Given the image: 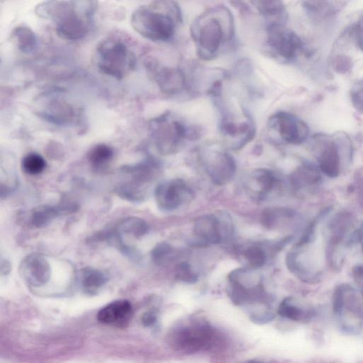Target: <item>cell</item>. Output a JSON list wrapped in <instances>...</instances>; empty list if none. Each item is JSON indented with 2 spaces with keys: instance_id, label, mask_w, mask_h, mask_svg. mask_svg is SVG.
Here are the masks:
<instances>
[{
  "instance_id": "6da1fadb",
  "label": "cell",
  "mask_w": 363,
  "mask_h": 363,
  "mask_svg": "<svg viewBox=\"0 0 363 363\" xmlns=\"http://www.w3.org/2000/svg\"><path fill=\"white\" fill-rule=\"evenodd\" d=\"M234 21L224 6L211 7L193 21L190 33L199 57L203 60L215 58L234 35Z\"/></svg>"
},
{
  "instance_id": "7a4b0ae2",
  "label": "cell",
  "mask_w": 363,
  "mask_h": 363,
  "mask_svg": "<svg viewBox=\"0 0 363 363\" xmlns=\"http://www.w3.org/2000/svg\"><path fill=\"white\" fill-rule=\"evenodd\" d=\"M96 4L91 1H47L37 5L35 11L39 17L53 21L58 36L77 40L88 33Z\"/></svg>"
},
{
  "instance_id": "3957f363",
  "label": "cell",
  "mask_w": 363,
  "mask_h": 363,
  "mask_svg": "<svg viewBox=\"0 0 363 363\" xmlns=\"http://www.w3.org/2000/svg\"><path fill=\"white\" fill-rule=\"evenodd\" d=\"M181 18L178 5L172 1H157L152 6H141L131 15L133 30L154 42H167L173 37Z\"/></svg>"
},
{
  "instance_id": "277c9868",
  "label": "cell",
  "mask_w": 363,
  "mask_h": 363,
  "mask_svg": "<svg viewBox=\"0 0 363 363\" xmlns=\"http://www.w3.org/2000/svg\"><path fill=\"white\" fill-rule=\"evenodd\" d=\"M148 131L157 150L164 155L178 152L185 140L195 139L199 133L194 126L185 123L169 111L151 119Z\"/></svg>"
},
{
  "instance_id": "5b68a950",
  "label": "cell",
  "mask_w": 363,
  "mask_h": 363,
  "mask_svg": "<svg viewBox=\"0 0 363 363\" xmlns=\"http://www.w3.org/2000/svg\"><path fill=\"white\" fill-rule=\"evenodd\" d=\"M95 64L99 72L118 80L123 79L135 68V54L121 40L106 38L96 46Z\"/></svg>"
},
{
  "instance_id": "8992f818",
  "label": "cell",
  "mask_w": 363,
  "mask_h": 363,
  "mask_svg": "<svg viewBox=\"0 0 363 363\" xmlns=\"http://www.w3.org/2000/svg\"><path fill=\"white\" fill-rule=\"evenodd\" d=\"M169 340L177 350L189 354L211 350L220 342V337L211 325L194 320L174 328Z\"/></svg>"
},
{
  "instance_id": "52a82bcc",
  "label": "cell",
  "mask_w": 363,
  "mask_h": 363,
  "mask_svg": "<svg viewBox=\"0 0 363 363\" xmlns=\"http://www.w3.org/2000/svg\"><path fill=\"white\" fill-rule=\"evenodd\" d=\"M333 307L340 328L349 334L363 329V303L350 289L338 287L333 295Z\"/></svg>"
},
{
  "instance_id": "ba28073f",
  "label": "cell",
  "mask_w": 363,
  "mask_h": 363,
  "mask_svg": "<svg viewBox=\"0 0 363 363\" xmlns=\"http://www.w3.org/2000/svg\"><path fill=\"white\" fill-rule=\"evenodd\" d=\"M123 172L128 175V179L118 186V194L129 201H141L158 176L159 165L155 161L147 160L125 167Z\"/></svg>"
},
{
  "instance_id": "9c48e42d",
  "label": "cell",
  "mask_w": 363,
  "mask_h": 363,
  "mask_svg": "<svg viewBox=\"0 0 363 363\" xmlns=\"http://www.w3.org/2000/svg\"><path fill=\"white\" fill-rule=\"evenodd\" d=\"M35 111L39 117L55 125H71L77 117L74 106L54 92L39 96L35 101Z\"/></svg>"
},
{
  "instance_id": "30bf717a",
  "label": "cell",
  "mask_w": 363,
  "mask_h": 363,
  "mask_svg": "<svg viewBox=\"0 0 363 363\" xmlns=\"http://www.w3.org/2000/svg\"><path fill=\"white\" fill-rule=\"evenodd\" d=\"M230 296L233 301L242 305L264 296L260 277L247 269H236L228 275Z\"/></svg>"
},
{
  "instance_id": "8fae6325",
  "label": "cell",
  "mask_w": 363,
  "mask_h": 363,
  "mask_svg": "<svg viewBox=\"0 0 363 363\" xmlns=\"http://www.w3.org/2000/svg\"><path fill=\"white\" fill-rule=\"evenodd\" d=\"M267 42L275 55L286 61L294 60L303 49L300 37L282 23H269Z\"/></svg>"
},
{
  "instance_id": "7c38bea8",
  "label": "cell",
  "mask_w": 363,
  "mask_h": 363,
  "mask_svg": "<svg viewBox=\"0 0 363 363\" xmlns=\"http://www.w3.org/2000/svg\"><path fill=\"white\" fill-rule=\"evenodd\" d=\"M268 125L278 133L282 140L291 145L303 143L309 135L307 124L289 112L279 111L272 115L268 120Z\"/></svg>"
},
{
  "instance_id": "4fadbf2b",
  "label": "cell",
  "mask_w": 363,
  "mask_h": 363,
  "mask_svg": "<svg viewBox=\"0 0 363 363\" xmlns=\"http://www.w3.org/2000/svg\"><path fill=\"white\" fill-rule=\"evenodd\" d=\"M206 172L211 181L217 185L228 184L234 177L236 164L228 152L218 150H208L203 154Z\"/></svg>"
},
{
  "instance_id": "5bb4252c",
  "label": "cell",
  "mask_w": 363,
  "mask_h": 363,
  "mask_svg": "<svg viewBox=\"0 0 363 363\" xmlns=\"http://www.w3.org/2000/svg\"><path fill=\"white\" fill-rule=\"evenodd\" d=\"M157 204L163 211H173L193 196L192 191L182 179L159 184L155 190Z\"/></svg>"
},
{
  "instance_id": "9a60e30c",
  "label": "cell",
  "mask_w": 363,
  "mask_h": 363,
  "mask_svg": "<svg viewBox=\"0 0 363 363\" xmlns=\"http://www.w3.org/2000/svg\"><path fill=\"white\" fill-rule=\"evenodd\" d=\"M147 67L162 92L174 95L186 89L185 74L179 68L160 65L156 61H149Z\"/></svg>"
},
{
  "instance_id": "2e32d148",
  "label": "cell",
  "mask_w": 363,
  "mask_h": 363,
  "mask_svg": "<svg viewBox=\"0 0 363 363\" xmlns=\"http://www.w3.org/2000/svg\"><path fill=\"white\" fill-rule=\"evenodd\" d=\"M19 273L28 284L39 287L50 280L51 268L49 262L43 255L31 253L22 260Z\"/></svg>"
},
{
  "instance_id": "e0dca14e",
  "label": "cell",
  "mask_w": 363,
  "mask_h": 363,
  "mask_svg": "<svg viewBox=\"0 0 363 363\" xmlns=\"http://www.w3.org/2000/svg\"><path fill=\"white\" fill-rule=\"evenodd\" d=\"M133 315L131 303L125 299L110 302L101 308L96 315L99 323L118 328H125Z\"/></svg>"
},
{
  "instance_id": "ac0fdd59",
  "label": "cell",
  "mask_w": 363,
  "mask_h": 363,
  "mask_svg": "<svg viewBox=\"0 0 363 363\" xmlns=\"http://www.w3.org/2000/svg\"><path fill=\"white\" fill-rule=\"evenodd\" d=\"M220 130L223 135L235 139V149L240 148L250 141L255 132L254 123L249 116L238 121L234 117L225 116L221 120Z\"/></svg>"
},
{
  "instance_id": "d6986e66",
  "label": "cell",
  "mask_w": 363,
  "mask_h": 363,
  "mask_svg": "<svg viewBox=\"0 0 363 363\" xmlns=\"http://www.w3.org/2000/svg\"><path fill=\"white\" fill-rule=\"evenodd\" d=\"M316 139L321 145L318 160L321 171L328 177L334 178L340 174V155L337 142L334 138L318 135Z\"/></svg>"
},
{
  "instance_id": "ffe728a7",
  "label": "cell",
  "mask_w": 363,
  "mask_h": 363,
  "mask_svg": "<svg viewBox=\"0 0 363 363\" xmlns=\"http://www.w3.org/2000/svg\"><path fill=\"white\" fill-rule=\"evenodd\" d=\"M193 233L203 245L218 244L223 240L220 222L214 215L198 218L194 223Z\"/></svg>"
},
{
  "instance_id": "44dd1931",
  "label": "cell",
  "mask_w": 363,
  "mask_h": 363,
  "mask_svg": "<svg viewBox=\"0 0 363 363\" xmlns=\"http://www.w3.org/2000/svg\"><path fill=\"white\" fill-rule=\"evenodd\" d=\"M345 4L341 1H305L303 6L312 20L321 21L335 16Z\"/></svg>"
},
{
  "instance_id": "7402d4cb",
  "label": "cell",
  "mask_w": 363,
  "mask_h": 363,
  "mask_svg": "<svg viewBox=\"0 0 363 363\" xmlns=\"http://www.w3.org/2000/svg\"><path fill=\"white\" fill-rule=\"evenodd\" d=\"M250 179V191H253L258 200L264 199L273 190L277 182L272 171L262 168L255 169Z\"/></svg>"
},
{
  "instance_id": "603a6c76",
  "label": "cell",
  "mask_w": 363,
  "mask_h": 363,
  "mask_svg": "<svg viewBox=\"0 0 363 363\" xmlns=\"http://www.w3.org/2000/svg\"><path fill=\"white\" fill-rule=\"evenodd\" d=\"M74 206H42L33 210L30 214V223L35 228H43L49 224L57 216L74 211Z\"/></svg>"
},
{
  "instance_id": "cb8c5ba5",
  "label": "cell",
  "mask_w": 363,
  "mask_h": 363,
  "mask_svg": "<svg viewBox=\"0 0 363 363\" xmlns=\"http://www.w3.org/2000/svg\"><path fill=\"white\" fill-rule=\"evenodd\" d=\"M80 285L82 291L87 295H96L107 281L106 276L100 270L85 267L80 271Z\"/></svg>"
},
{
  "instance_id": "d4e9b609",
  "label": "cell",
  "mask_w": 363,
  "mask_h": 363,
  "mask_svg": "<svg viewBox=\"0 0 363 363\" xmlns=\"http://www.w3.org/2000/svg\"><path fill=\"white\" fill-rule=\"evenodd\" d=\"M260 14L269 18L270 23L285 24L287 13L284 4L280 1H250Z\"/></svg>"
},
{
  "instance_id": "484cf974",
  "label": "cell",
  "mask_w": 363,
  "mask_h": 363,
  "mask_svg": "<svg viewBox=\"0 0 363 363\" xmlns=\"http://www.w3.org/2000/svg\"><path fill=\"white\" fill-rule=\"evenodd\" d=\"M11 38L18 49L23 53L30 54L38 47V39L35 33L28 27L17 26L12 33Z\"/></svg>"
},
{
  "instance_id": "4316f807",
  "label": "cell",
  "mask_w": 363,
  "mask_h": 363,
  "mask_svg": "<svg viewBox=\"0 0 363 363\" xmlns=\"http://www.w3.org/2000/svg\"><path fill=\"white\" fill-rule=\"evenodd\" d=\"M278 313L286 318L294 321H305L311 318V311L304 308L294 298H284L279 306Z\"/></svg>"
},
{
  "instance_id": "83f0119b",
  "label": "cell",
  "mask_w": 363,
  "mask_h": 363,
  "mask_svg": "<svg viewBox=\"0 0 363 363\" xmlns=\"http://www.w3.org/2000/svg\"><path fill=\"white\" fill-rule=\"evenodd\" d=\"M147 231V223L138 217L125 218L116 227V233L118 238H121L123 235H131L138 238L145 235Z\"/></svg>"
},
{
  "instance_id": "f1b7e54d",
  "label": "cell",
  "mask_w": 363,
  "mask_h": 363,
  "mask_svg": "<svg viewBox=\"0 0 363 363\" xmlns=\"http://www.w3.org/2000/svg\"><path fill=\"white\" fill-rule=\"evenodd\" d=\"M114 155L111 147L106 144H98L94 146L87 154V160L91 167L101 170L107 167Z\"/></svg>"
},
{
  "instance_id": "f546056e",
  "label": "cell",
  "mask_w": 363,
  "mask_h": 363,
  "mask_svg": "<svg viewBox=\"0 0 363 363\" xmlns=\"http://www.w3.org/2000/svg\"><path fill=\"white\" fill-rule=\"evenodd\" d=\"M21 166L26 173L30 175H36L45 169L46 162L41 155L31 152L23 158Z\"/></svg>"
},
{
  "instance_id": "4dcf8cb0",
  "label": "cell",
  "mask_w": 363,
  "mask_h": 363,
  "mask_svg": "<svg viewBox=\"0 0 363 363\" xmlns=\"http://www.w3.org/2000/svg\"><path fill=\"white\" fill-rule=\"evenodd\" d=\"M243 254L247 262L255 268L263 266L267 260L265 252L259 246L248 247Z\"/></svg>"
},
{
  "instance_id": "1f68e13d",
  "label": "cell",
  "mask_w": 363,
  "mask_h": 363,
  "mask_svg": "<svg viewBox=\"0 0 363 363\" xmlns=\"http://www.w3.org/2000/svg\"><path fill=\"white\" fill-rule=\"evenodd\" d=\"M173 253L172 247L166 242L158 243L151 252L152 261L157 264H163L166 263Z\"/></svg>"
},
{
  "instance_id": "d6a6232c",
  "label": "cell",
  "mask_w": 363,
  "mask_h": 363,
  "mask_svg": "<svg viewBox=\"0 0 363 363\" xmlns=\"http://www.w3.org/2000/svg\"><path fill=\"white\" fill-rule=\"evenodd\" d=\"M175 276L178 280L188 284H194L198 280V274L186 262H182L176 266Z\"/></svg>"
},
{
  "instance_id": "836d02e7",
  "label": "cell",
  "mask_w": 363,
  "mask_h": 363,
  "mask_svg": "<svg viewBox=\"0 0 363 363\" xmlns=\"http://www.w3.org/2000/svg\"><path fill=\"white\" fill-rule=\"evenodd\" d=\"M350 96L354 108L359 113H363V79L352 85Z\"/></svg>"
},
{
  "instance_id": "e575fe53",
  "label": "cell",
  "mask_w": 363,
  "mask_h": 363,
  "mask_svg": "<svg viewBox=\"0 0 363 363\" xmlns=\"http://www.w3.org/2000/svg\"><path fill=\"white\" fill-rule=\"evenodd\" d=\"M354 35L358 46L363 50V13L357 22Z\"/></svg>"
},
{
  "instance_id": "d590c367",
  "label": "cell",
  "mask_w": 363,
  "mask_h": 363,
  "mask_svg": "<svg viewBox=\"0 0 363 363\" xmlns=\"http://www.w3.org/2000/svg\"><path fill=\"white\" fill-rule=\"evenodd\" d=\"M157 320V315L155 312L148 311L143 314L142 322L145 326L152 325Z\"/></svg>"
},
{
  "instance_id": "8d00e7d4",
  "label": "cell",
  "mask_w": 363,
  "mask_h": 363,
  "mask_svg": "<svg viewBox=\"0 0 363 363\" xmlns=\"http://www.w3.org/2000/svg\"><path fill=\"white\" fill-rule=\"evenodd\" d=\"M245 363H263V362H261L259 361H255V360H251V361L247 362Z\"/></svg>"
}]
</instances>
